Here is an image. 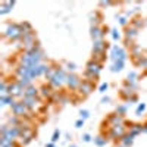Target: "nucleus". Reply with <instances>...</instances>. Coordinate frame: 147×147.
I'll use <instances>...</instances> for the list:
<instances>
[{"mask_svg":"<svg viewBox=\"0 0 147 147\" xmlns=\"http://www.w3.org/2000/svg\"><path fill=\"white\" fill-rule=\"evenodd\" d=\"M44 50L41 49L40 43L37 44L32 50L30 52H24L19 57V62L21 65H25V66H37V65H41L43 63V59H44Z\"/></svg>","mask_w":147,"mask_h":147,"instance_id":"nucleus-1","label":"nucleus"},{"mask_svg":"<svg viewBox=\"0 0 147 147\" xmlns=\"http://www.w3.org/2000/svg\"><path fill=\"white\" fill-rule=\"evenodd\" d=\"M22 30H21V25L16 22H7L5 24L3 27V37L10 41H16V40H21L22 38Z\"/></svg>","mask_w":147,"mask_h":147,"instance_id":"nucleus-2","label":"nucleus"},{"mask_svg":"<svg viewBox=\"0 0 147 147\" xmlns=\"http://www.w3.org/2000/svg\"><path fill=\"white\" fill-rule=\"evenodd\" d=\"M102 69H103V65H102V63L96 62V60H93V59L88 60L87 65H85V71H84V77H85V80H90V81L96 80L97 77L100 75Z\"/></svg>","mask_w":147,"mask_h":147,"instance_id":"nucleus-3","label":"nucleus"},{"mask_svg":"<svg viewBox=\"0 0 147 147\" xmlns=\"http://www.w3.org/2000/svg\"><path fill=\"white\" fill-rule=\"evenodd\" d=\"M66 78H68V72H66V69H65V68L57 66V72H56L55 78H53V80H50L47 84H50L53 88H60L62 85H65V84H66Z\"/></svg>","mask_w":147,"mask_h":147,"instance_id":"nucleus-4","label":"nucleus"},{"mask_svg":"<svg viewBox=\"0 0 147 147\" xmlns=\"http://www.w3.org/2000/svg\"><path fill=\"white\" fill-rule=\"evenodd\" d=\"M127 50L124 47H121L118 44H113L110 47V52H109V59L112 62H116V60H127Z\"/></svg>","mask_w":147,"mask_h":147,"instance_id":"nucleus-5","label":"nucleus"},{"mask_svg":"<svg viewBox=\"0 0 147 147\" xmlns=\"http://www.w3.org/2000/svg\"><path fill=\"white\" fill-rule=\"evenodd\" d=\"M127 134V128H125V125H116V127H112V128H109V131H107V138L109 140H113V141H116V140H122V137H124Z\"/></svg>","mask_w":147,"mask_h":147,"instance_id":"nucleus-6","label":"nucleus"},{"mask_svg":"<svg viewBox=\"0 0 147 147\" xmlns=\"http://www.w3.org/2000/svg\"><path fill=\"white\" fill-rule=\"evenodd\" d=\"M32 137H34V129L25 124H22V131H21V137L18 138L19 140V144L21 146H27L32 141Z\"/></svg>","mask_w":147,"mask_h":147,"instance_id":"nucleus-7","label":"nucleus"},{"mask_svg":"<svg viewBox=\"0 0 147 147\" xmlns=\"http://www.w3.org/2000/svg\"><path fill=\"white\" fill-rule=\"evenodd\" d=\"M7 88H9V94L12 97H15V99H24V96H25V90H24L21 85L18 84V81H13V82H10L7 85Z\"/></svg>","mask_w":147,"mask_h":147,"instance_id":"nucleus-8","label":"nucleus"},{"mask_svg":"<svg viewBox=\"0 0 147 147\" xmlns=\"http://www.w3.org/2000/svg\"><path fill=\"white\" fill-rule=\"evenodd\" d=\"M10 109H12V113L19 116V118H24L25 115H28V107L25 106V103H24L22 100H16L10 106Z\"/></svg>","mask_w":147,"mask_h":147,"instance_id":"nucleus-9","label":"nucleus"},{"mask_svg":"<svg viewBox=\"0 0 147 147\" xmlns=\"http://www.w3.org/2000/svg\"><path fill=\"white\" fill-rule=\"evenodd\" d=\"M109 28H103V27H91L90 28V35L93 41H99V40H105V34H107Z\"/></svg>","mask_w":147,"mask_h":147,"instance_id":"nucleus-10","label":"nucleus"},{"mask_svg":"<svg viewBox=\"0 0 147 147\" xmlns=\"http://www.w3.org/2000/svg\"><path fill=\"white\" fill-rule=\"evenodd\" d=\"M138 31H140V30H137L136 27H132L131 24H129V25L125 28L124 35H125V40H127V43H129V47H132V46H134L132 43H134V40H136L137 37H138Z\"/></svg>","mask_w":147,"mask_h":147,"instance_id":"nucleus-11","label":"nucleus"},{"mask_svg":"<svg viewBox=\"0 0 147 147\" xmlns=\"http://www.w3.org/2000/svg\"><path fill=\"white\" fill-rule=\"evenodd\" d=\"M81 81L80 77L77 75V74H68V78H66V85H68V88L72 90V91H77L80 88V85H81Z\"/></svg>","mask_w":147,"mask_h":147,"instance_id":"nucleus-12","label":"nucleus"},{"mask_svg":"<svg viewBox=\"0 0 147 147\" xmlns=\"http://www.w3.org/2000/svg\"><path fill=\"white\" fill-rule=\"evenodd\" d=\"M107 49H109V43H106L105 40L93 41V55H105Z\"/></svg>","mask_w":147,"mask_h":147,"instance_id":"nucleus-13","label":"nucleus"},{"mask_svg":"<svg viewBox=\"0 0 147 147\" xmlns=\"http://www.w3.org/2000/svg\"><path fill=\"white\" fill-rule=\"evenodd\" d=\"M106 122H107L109 128H112V127H116V125H124L125 119H124V116H122V115H118V113L115 112V113H112V115H109V118H107Z\"/></svg>","mask_w":147,"mask_h":147,"instance_id":"nucleus-14","label":"nucleus"},{"mask_svg":"<svg viewBox=\"0 0 147 147\" xmlns=\"http://www.w3.org/2000/svg\"><path fill=\"white\" fill-rule=\"evenodd\" d=\"M93 90H94V82H93V81H90V80H82V81H81V85H80L78 91H80L82 96H88Z\"/></svg>","mask_w":147,"mask_h":147,"instance_id":"nucleus-15","label":"nucleus"},{"mask_svg":"<svg viewBox=\"0 0 147 147\" xmlns=\"http://www.w3.org/2000/svg\"><path fill=\"white\" fill-rule=\"evenodd\" d=\"M53 94H55V88L50 84H43L40 87V96L44 97V99H52Z\"/></svg>","mask_w":147,"mask_h":147,"instance_id":"nucleus-16","label":"nucleus"},{"mask_svg":"<svg viewBox=\"0 0 147 147\" xmlns=\"http://www.w3.org/2000/svg\"><path fill=\"white\" fill-rule=\"evenodd\" d=\"M22 102L25 103V106L28 107V110H34L40 106V100L38 97H24Z\"/></svg>","mask_w":147,"mask_h":147,"instance_id":"nucleus-17","label":"nucleus"},{"mask_svg":"<svg viewBox=\"0 0 147 147\" xmlns=\"http://www.w3.org/2000/svg\"><path fill=\"white\" fill-rule=\"evenodd\" d=\"M15 5H16L15 0H12V2L10 0H7V2H2L0 3V15H7L9 12L13 9Z\"/></svg>","mask_w":147,"mask_h":147,"instance_id":"nucleus-18","label":"nucleus"},{"mask_svg":"<svg viewBox=\"0 0 147 147\" xmlns=\"http://www.w3.org/2000/svg\"><path fill=\"white\" fill-rule=\"evenodd\" d=\"M16 100H15V97H12L10 94L9 96H0V106H2V107H5V106H12V105H13Z\"/></svg>","mask_w":147,"mask_h":147,"instance_id":"nucleus-19","label":"nucleus"},{"mask_svg":"<svg viewBox=\"0 0 147 147\" xmlns=\"http://www.w3.org/2000/svg\"><path fill=\"white\" fill-rule=\"evenodd\" d=\"M38 94H40V88H37L32 84L28 88H25V96L24 97H38Z\"/></svg>","mask_w":147,"mask_h":147,"instance_id":"nucleus-20","label":"nucleus"},{"mask_svg":"<svg viewBox=\"0 0 147 147\" xmlns=\"http://www.w3.org/2000/svg\"><path fill=\"white\" fill-rule=\"evenodd\" d=\"M125 68V60H116V62L110 63V71L112 72H121Z\"/></svg>","mask_w":147,"mask_h":147,"instance_id":"nucleus-21","label":"nucleus"},{"mask_svg":"<svg viewBox=\"0 0 147 147\" xmlns=\"http://www.w3.org/2000/svg\"><path fill=\"white\" fill-rule=\"evenodd\" d=\"M132 137H137L138 134H141L143 132V125L141 124H132L131 127H129V131H128Z\"/></svg>","mask_w":147,"mask_h":147,"instance_id":"nucleus-22","label":"nucleus"},{"mask_svg":"<svg viewBox=\"0 0 147 147\" xmlns=\"http://www.w3.org/2000/svg\"><path fill=\"white\" fill-rule=\"evenodd\" d=\"M134 94H136V91H134V90H131V88H128V87H124V88L121 90V93H119V96H121L124 100H127V102H128V99H129V97H132Z\"/></svg>","mask_w":147,"mask_h":147,"instance_id":"nucleus-23","label":"nucleus"},{"mask_svg":"<svg viewBox=\"0 0 147 147\" xmlns=\"http://www.w3.org/2000/svg\"><path fill=\"white\" fill-rule=\"evenodd\" d=\"M134 138H136V137H132L129 132H127L125 136L122 137L121 144H122V146H125V147H131V146H132V143H134Z\"/></svg>","mask_w":147,"mask_h":147,"instance_id":"nucleus-24","label":"nucleus"},{"mask_svg":"<svg viewBox=\"0 0 147 147\" xmlns=\"http://www.w3.org/2000/svg\"><path fill=\"white\" fill-rule=\"evenodd\" d=\"M100 24H102V15L99 12L91 13V27H100Z\"/></svg>","mask_w":147,"mask_h":147,"instance_id":"nucleus-25","label":"nucleus"},{"mask_svg":"<svg viewBox=\"0 0 147 147\" xmlns=\"http://www.w3.org/2000/svg\"><path fill=\"white\" fill-rule=\"evenodd\" d=\"M107 141H109V138L105 137V136H97V137H94V144H96L97 147H105V146L107 144Z\"/></svg>","mask_w":147,"mask_h":147,"instance_id":"nucleus-26","label":"nucleus"},{"mask_svg":"<svg viewBox=\"0 0 147 147\" xmlns=\"http://www.w3.org/2000/svg\"><path fill=\"white\" fill-rule=\"evenodd\" d=\"M21 25V30H22V32L24 34H27V32H32V25L30 22H27V21H24V22H21L19 24Z\"/></svg>","mask_w":147,"mask_h":147,"instance_id":"nucleus-27","label":"nucleus"},{"mask_svg":"<svg viewBox=\"0 0 147 147\" xmlns=\"http://www.w3.org/2000/svg\"><path fill=\"white\" fill-rule=\"evenodd\" d=\"M129 24H131L132 27H136L137 30H140L141 27H144V25H146V22H144V19H140V18H134V19H132V21H131Z\"/></svg>","mask_w":147,"mask_h":147,"instance_id":"nucleus-28","label":"nucleus"},{"mask_svg":"<svg viewBox=\"0 0 147 147\" xmlns=\"http://www.w3.org/2000/svg\"><path fill=\"white\" fill-rule=\"evenodd\" d=\"M110 37H112L113 41H119L122 35H121V31L118 28H112V30H110Z\"/></svg>","mask_w":147,"mask_h":147,"instance_id":"nucleus-29","label":"nucleus"},{"mask_svg":"<svg viewBox=\"0 0 147 147\" xmlns=\"http://www.w3.org/2000/svg\"><path fill=\"white\" fill-rule=\"evenodd\" d=\"M127 81H129V82H137V81H138V74H137L136 71H129L128 75H127Z\"/></svg>","mask_w":147,"mask_h":147,"instance_id":"nucleus-30","label":"nucleus"},{"mask_svg":"<svg viewBox=\"0 0 147 147\" xmlns=\"http://www.w3.org/2000/svg\"><path fill=\"white\" fill-rule=\"evenodd\" d=\"M7 82L2 81L0 82V96H9V88H7Z\"/></svg>","mask_w":147,"mask_h":147,"instance_id":"nucleus-31","label":"nucleus"},{"mask_svg":"<svg viewBox=\"0 0 147 147\" xmlns=\"http://www.w3.org/2000/svg\"><path fill=\"white\" fill-rule=\"evenodd\" d=\"M65 69H66L68 74H74V71L77 69V65L74 63V62H66L65 63Z\"/></svg>","mask_w":147,"mask_h":147,"instance_id":"nucleus-32","label":"nucleus"},{"mask_svg":"<svg viewBox=\"0 0 147 147\" xmlns=\"http://www.w3.org/2000/svg\"><path fill=\"white\" fill-rule=\"evenodd\" d=\"M144 112H146V103H138V106L136 109V115L137 116H141Z\"/></svg>","mask_w":147,"mask_h":147,"instance_id":"nucleus-33","label":"nucleus"},{"mask_svg":"<svg viewBox=\"0 0 147 147\" xmlns=\"http://www.w3.org/2000/svg\"><path fill=\"white\" fill-rule=\"evenodd\" d=\"M127 109H128V107H127L125 105H118V106H116V110H115V112H116L118 115H122V116H124V115L127 113Z\"/></svg>","mask_w":147,"mask_h":147,"instance_id":"nucleus-34","label":"nucleus"},{"mask_svg":"<svg viewBox=\"0 0 147 147\" xmlns=\"http://www.w3.org/2000/svg\"><path fill=\"white\" fill-rule=\"evenodd\" d=\"M87 118H90V112H88V110L87 109H81L80 110V119H87Z\"/></svg>","mask_w":147,"mask_h":147,"instance_id":"nucleus-35","label":"nucleus"},{"mask_svg":"<svg viewBox=\"0 0 147 147\" xmlns=\"http://www.w3.org/2000/svg\"><path fill=\"white\" fill-rule=\"evenodd\" d=\"M116 18H118V21H119V24H121L122 27H125V28L128 27V19H127V16H121V15H119V16H116Z\"/></svg>","mask_w":147,"mask_h":147,"instance_id":"nucleus-36","label":"nucleus"},{"mask_svg":"<svg viewBox=\"0 0 147 147\" xmlns=\"http://www.w3.org/2000/svg\"><path fill=\"white\" fill-rule=\"evenodd\" d=\"M0 147H19L16 144V141L13 143H9V141H0Z\"/></svg>","mask_w":147,"mask_h":147,"instance_id":"nucleus-37","label":"nucleus"},{"mask_svg":"<svg viewBox=\"0 0 147 147\" xmlns=\"http://www.w3.org/2000/svg\"><path fill=\"white\" fill-rule=\"evenodd\" d=\"M107 90H109V84H107V82H102V84H100V87H99V93L105 94Z\"/></svg>","mask_w":147,"mask_h":147,"instance_id":"nucleus-38","label":"nucleus"},{"mask_svg":"<svg viewBox=\"0 0 147 147\" xmlns=\"http://www.w3.org/2000/svg\"><path fill=\"white\" fill-rule=\"evenodd\" d=\"M59 138H60V131H59V129H55L53 136H52V143H56Z\"/></svg>","mask_w":147,"mask_h":147,"instance_id":"nucleus-39","label":"nucleus"},{"mask_svg":"<svg viewBox=\"0 0 147 147\" xmlns=\"http://www.w3.org/2000/svg\"><path fill=\"white\" fill-rule=\"evenodd\" d=\"M137 100H138L137 94H134L132 97H129V99H128V103H129V105H132V103H137Z\"/></svg>","mask_w":147,"mask_h":147,"instance_id":"nucleus-40","label":"nucleus"},{"mask_svg":"<svg viewBox=\"0 0 147 147\" xmlns=\"http://www.w3.org/2000/svg\"><path fill=\"white\" fill-rule=\"evenodd\" d=\"M82 141L84 143H90L91 141V136H90V134H84V136H82Z\"/></svg>","mask_w":147,"mask_h":147,"instance_id":"nucleus-41","label":"nucleus"},{"mask_svg":"<svg viewBox=\"0 0 147 147\" xmlns=\"http://www.w3.org/2000/svg\"><path fill=\"white\" fill-rule=\"evenodd\" d=\"M84 127V119H78L75 122V128H82Z\"/></svg>","mask_w":147,"mask_h":147,"instance_id":"nucleus-42","label":"nucleus"},{"mask_svg":"<svg viewBox=\"0 0 147 147\" xmlns=\"http://www.w3.org/2000/svg\"><path fill=\"white\" fill-rule=\"evenodd\" d=\"M109 102H110V97H107V96L102 99V103H103V105H106V103H109Z\"/></svg>","mask_w":147,"mask_h":147,"instance_id":"nucleus-43","label":"nucleus"},{"mask_svg":"<svg viewBox=\"0 0 147 147\" xmlns=\"http://www.w3.org/2000/svg\"><path fill=\"white\" fill-rule=\"evenodd\" d=\"M110 5H113V3L112 2H100V6H103V7L105 6H110Z\"/></svg>","mask_w":147,"mask_h":147,"instance_id":"nucleus-44","label":"nucleus"},{"mask_svg":"<svg viewBox=\"0 0 147 147\" xmlns=\"http://www.w3.org/2000/svg\"><path fill=\"white\" fill-rule=\"evenodd\" d=\"M46 147H55V143H52V141H50V143H47Z\"/></svg>","mask_w":147,"mask_h":147,"instance_id":"nucleus-45","label":"nucleus"},{"mask_svg":"<svg viewBox=\"0 0 147 147\" xmlns=\"http://www.w3.org/2000/svg\"><path fill=\"white\" fill-rule=\"evenodd\" d=\"M69 147H77V146H69Z\"/></svg>","mask_w":147,"mask_h":147,"instance_id":"nucleus-46","label":"nucleus"},{"mask_svg":"<svg viewBox=\"0 0 147 147\" xmlns=\"http://www.w3.org/2000/svg\"><path fill=\"white\" fill-rule=\"evenodd\" d=\"M146 25H147V21H146Z\"/></svg>","mask_w":147,"mask_h":147,"instance_id":"nucleus-47","label":"nucleus"}]
</instances>
